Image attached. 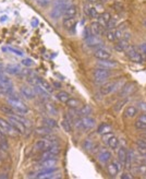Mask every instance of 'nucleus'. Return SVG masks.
Returning <instances> with one entry per match:
<instances>
[{
    "label": "nucleus",
    "mask_w": 146,
    "mask_h": 179,
    "mask_svg": "<svg viewBox=\"0 0 146 179\" xmlns=\"http://www.w3.org/2000/svg\"><path fill=\"white\" fill-rule=\"evenodd\" d=\"M0 84L3 85L4 88H13V84L11 82V80L7 78L6 75H3L2 73H0Z\"/></svg>",
    "instance_id": "nucleus-27"
},
{
    "label": "nucleus",
    "mask_w": 146,
    "mask_h": 179,
    "mask_svg": "<svg viewBox=\"0 0 146 179\" xmlns=\"http://www.w3.org/2000/svg\"><path fill=\"white\" fill-rule=\"evenodd\" d=\"M89 4H97L98 2V0H87Z\"/></svg>",
    "instance_id": "nucleus-57"
},
{
    "label": "nucleus",
    "mask_w": 146,
    "mask_h": 179,
    "mask_svg": "<svg viewBox=\"0 0 146 179\" xmlns=\"http://www.w3.org/2000/svg\"><path fill=\"white\" fill-rule=\"evenodd\" d=\"M34 90H35V93H37L38 95L43 96L44 98H48V97H49V93H48L46 90H44V88H43L41 85H38V84H35Z\"/></svg>",
    "instance_id": "nucleus-28"
},
{
    "label": "nucleus",
    "mask_w": 146,
    "mask_h": 179,
    "mask_svg": "<svg viewBox=\"0 0 146 179\" xmlns=\"http://www.w3.org/2000/svg\"><path fill=\"white\" fill-rule=\"evenodd\" d=\"M136 171H138V174H145V173H146V166L144 165V164H142V165H138V166H136Z\"/></svg>",
    "instance_id": "nucleus-47"
},
{
    "label": "nucleus",
    "mask_w": 146,
    "mask_h": 179,
    "mask_svg": "<svg viewBox=\"0 0 146 179\" xmlns=\"http://www.w3.org/2000/svg\"><path fill=\"white\" fill-rule=\"evenodd\" d=\"M56 97H57L61 103H67L68 100L71 98V97H70V94H69L68 92H64V91H61V92H59V93H57Z\"/></svg>",
    "instance_id": "nucleus-26"
},
{
    "label": "nucleus",
    "mask_w": 146,
    "mask_h": 179,
    "mask_svg": "<svg viewBox=\"0 0 146 179\" xmlns=\"http://www.w3.org/2000/svg\"><path fill=\"white\" fill-rule=\"evenodd\" d=\"M38 85H41L44 90H46L48 93H52V91H54V88L51 86V84L49 83V82H47L46 80L42 79V78H38Z\"/></svg>",
    "instance_id": "nucleus-21"
},
{
    "label": "nucleus",
    "mask_w": 146,
    "mask_h": 179,
    "mask_svg": "<svg viewBox=\"0 0 146 179\" xmlns=\"http://www.w3.org/2000/svg\"><path fill=\"white\" fill-rule=\"evenodd\" d=\"M37 4L42 7H46L50 4V0H37Z\"/></svg>",
    "instance_id": "nucleus-50"
},
{
    "label": "nucleus",
    "mask_w": 146,
    "mask_h": 179,
    "mask_svg": "<svg viewBox=\"0 0 146 179\" xmlns=\"http://www.w3.org/2000/svg\"><path fill=\"white\" fill-rule=\"evenodd\" d=\"M85 12H86V14H87L88 17L91 18H96L98 15L96 9L91 7V6H85Z\"/></svg>",
    "instance_id": "nucleus-31"
},
{
    "label": "nucleus",
    "mask_w": 146,
    "mask_h": 179,
    "mask_svg": "<svg viewBox=\"0 0 146 179\" xmlns=\"http://www.w3.org/2000/svg\"><path fill=\"white\" fill-rule=\"evenodd\" d=\"M83 146L86 151H91L92 149H94V143H93V141L91 139H86L83 142Z\"/></svg>",
    "instance_id": "nucleus-40"
},
{
    "label": "nucleus",
    "mask_w": 146,
    "mask_h": 179,
    "mask_svg": "<svg viewBox=\"0 0 146 179\" xmlns=\"http://www.w3.org/2000/svg\"><path fill=\"white\" fill-rule=\"evenodd\" d=\"M111 131V126H109L108 124H101L97 129V132L99 134H106L109 133Z\"/></svg>",
    "instance_id": "nucleus-29"
},
{
    "label": "nucleus",
    "mask_w": 146,
    "mask_h": 179,
    "mask_svg": "<svg viewBox=\"0 0 146 179\" xmlns=\"http://www.w3.org/2000/svg\"><path fill=\"white\" fill-rule=\"evenodd\" d=\"M134 88H135V84H134L133 82L126 83L125 85L122 86L121 91H120V93H119V95H120V97H125V96L130 95V94L133 92Z\"/></svg>",
    "instance_id": "nucleus-14"
},
{
    "label": "nucleus",
    "mask_w": 146,
    "mask_h": 179,
    "mask_svg": "<svg viewBox=\"0 0 146 179\" xmlns=\"http://www.w3.org/2000/svg\"><path fill=\"white\" fill-rule=\"evenodd\" d=\"M69 0H54V6H67Z\"/></svg>",
    "instance_id": "nucleus-49"
},
{
    "label": "nucleus",
    "mask_w": 146,
    "mask_h": 179,
    "mask_svg": "<svg viewBox=\"0 0 146 179\" xmlns=\"http://www.w3.org/2000/svg\"><path fill=\"white\" fill-rule=\"evenodd\" d=\"M129 48V43H128V39H120L118 44L115 46V49L117 50V51H120V53H123L125 50Z\"/></svg>",
    "instance_id": "nucleus-18"
},
{
    "label": "nucleus",
    "mask_w": 146,
    "mask_h": 179,
    "mask_svg": "<svg viewBox=\"0 0 146 179\" xmlns=\"http://www.w3.org/2000/svg\"><path fill=\"white\" fill-rule=\"evenodd\" d=\"M43 121H44V125L49 127V128H56L57 127V122L51 118H45Z\"/></svg>",
    "instance_id": "nucleus-38"
},
{
    "label": "nucleus",
    "mask_w": 146,
    "mask_h": 179,
    "mask_svg": "<svg viewBox=\"0 0 146 179\" xmlns=\"http://www.w3.org/2000/svg\"><path fill=\"white\" fill-rule=\"evenodd\" d=\"M123 35H124V32H123V29H116V32H115V37H116V39H117V41H120V39H122Z\"/></svg>",
    "instance_id": "nucleus-43"
},
{
    "label": "nucleus",
    "mask_w": 146,
    "mask_h": 179,
    "mask_svg": "<svg viewBox=\"0 0 146 179\" xmlns=\"http://www.w3.org/2000/svg\"><path fill=\"white\" fill-rule=\"evenodd\" d=\"M110 19H111V18H110V14H109L108 12L101 13L99 17V20H100V23H101V24H107Z\"/></svg>",
    "instance_id": "nucleus-37"
},
{
    "label": "nucleus",
    "mask_w": 146,
    "mask_h": 179,
    "mask_svg": "<svg viewBox=\"0 0 146 179\" xmlns=\"http://www.w3.org/2000/svg\"><path fill=\"white\" fill-rule=\"evenodd\" d=\"M115 32H116V29H108V32L106 33V37H107V39H108L109 42H113V41H116Z\"/></svg>",
    "instance_id": "nucleus-41"
},
{
    "label": "nucleus",
    "mask_w": 146,
    "mask_h": 179,
    "mask_svg": "<svg viewBox=\"0 0 146 179\" xmlns=\"http://www.w3.org/2000/svg\"><path fill=\"white\" fill-rule=\"evenodd\" d=\"M54 85L56 86V88H61V85H60V83H59V82H54Z\"/></svg>",
    "instance_id": "nucleus-56"
},
{
    "label": "nucleus",
    "mask_w": 146,
    "mask_h": 179,
    "mask_svg": "<svg viewBox=\"0 0 146 179\" xmlns=\"http://www.w3.org/2000/svg\"><path fill=\"white\" fill-rule=\"evenodd\" d=\"M93 109L91 108V106H88V105H84L82 108L79 110V116H83V117H86V116H89L91 114H92Z\"/></svg>",
    "instance_id": "nucleus-30"
},
{
    "label": "nucleus",
    "mask_w": 146,
    "mask_h": 179,
    "mask_svg": "<svg viewBox=\"0 0 146 179\" xmlns=\"http://www.w3.org/2000/svg\"><path fill=\"white\" fill-rule=\"evenodd\" d=\"M142 164H144V165L146 166V159H143V161H142Z\"/></svg>",
    "instance_id": "nucleus-58"
},
{
    "label": "nucleus",
    "mask_w": 146,
    "mask_h": 179,
    "mask_svg": "<svg viewBox=\"0 0 146 179\" xmlns=\"http://www.w3.org/2000/svg\"><path fill=\"white\" fill-rule=\"evenodd\" d=\"M106 25H107V27H108L109 29H115V26H117V19H110Z\"/></svg>",
    "instance_id": "nucleus-45"
},
{
    "label": "nucleus",
    "mask_w": 146,
    "mask_h": 179,
    "mask_svg": "<svg viewBox=\"0 0 146 179\" xmlns=\"http://www.w3.org/2000/svg\"><path fill=\"white\" fill-rule=\"evenodd\" d=\"M46 110L48 114H50V115H52V116H54V115H57V108L54 107L52 104H50V103H47L46 105Z\"/></svg>",
    "instance_id": "nucleus-39"
},
{
    "label": "nucleus",
    "mask_w": 146,
    "mask_h": 179,
    "mask_svg": "<svg viewBox=\"0 0 146 179\" xmlns=\"http://www.w3.org/2000/svg\"><path fill=\"white\" fill-rule=\"evenodd\" d=\"M35 133L37 134V135H41V137H47V135L51 134V128L47 127V126L39 127V128L35 130Z\"/></svg>",
    "instance_id": "nucleus-19"
},
{
    "label": "nucleus",
    "mask_w": 146,
    "mask_h": 179,
    "mask_svg": "<svg viewBox=\"0 0 146 179\" xmlns=\"http://www.w3.org/2000/svg\"><path fill=\"white\" fill-rule=\"evenodd\" d=\"M126 153H128V151L125 150L123 146H121V147H119V149H118V152H117L118 161L121 163L122 165H123V164H124V162H125V158H126Z\"/></svg>",
    "instance_id": "nucleus-22"
},
{
    "label": "nucleus",
    "mask_w": 146,
    "mask_h": 179,
    "mask_svg": "<svg viewBox=\"0 0 146 179\" xmlns=\"http://www.w3.org/2000/svg\"><path fill=\"white\" fill-rule=\"evenodd\" d=\"M110 75H111V72L106 68H97V69L93 71V77H94L96 82L106 81Z\"/></svg>",
    "instance_id": "nucleus-2"
},
{
    "label": "nucleus",
    "mask_w": 146,
    "mask_h": 179,
    "mask_svg": "<svg viewBox=\"0 0 146 179\" xmlns=\"http://www.w3.org/2000/svg\"><path fill=\"white\" fill-rule=\"evenodd\" d=\"M80 121H81V125H82V129H85V130L92 129V128H94L95 125H96L95 119H94V118H91L89 116L80 118Z\"/></svg>",
    "instance_id": "nucleus-10"
},
{
    "label": "nucleus",
    "mask_w": 146,
    "mask_h": 179,
    "mask_svg": "<svg viewBox=\"0 0 146 179\" xmlns=\"http://www.w3.org/2000/svg\"><path fill=\"white\" fill-rule=\"evenodd\" d=\"M91 33L94 35V36H101L104 34V25L101 24L99 21H94L91 23Z\"/></svg>",
    "instance_id": "nucleus-8"
},
{
    "label": "nucleus",
    "mask_w": 146,
    "mask_h": 179,
    "mask_svg": "<svg viewBox=\"0 0 146 179\" xmlns=\"http://www.w3.org/2000/svg\"><path fill=\"white\" fill-rule=\"evenodd\" d=\"M120 178H122V179H132V176H130V174H128V173H124L123 175L120 176Z\"/></svg>",
    "instance_id": "nucleus-55"
},
{
    "label": "nucleus",
    "mask_w": 146,
    "mask_h": 179,
    "mask_svg": "<svg viewBox=\"0 0 146 179\" xmlns=\"http://www.w3.org/2000/svg\"><path fill=\"white\" fill-rule=\"evenodd\" d=\"M22 65H24L26 67H31V66H33L34 62L32 59H23L22 60Z\"/></svg>",
    "instance_id": "nucleus-48"
},
{
    "label": "nucleus",
    "mask_w": 146,
    "mask_h": 179,
    "mask_svg": "<svg viewBox=\"0 0 146 179\" xmlns=\"http://www.w3.org/2000/svg\"><path fill=\"white\" fill-rule=\"evenodd\" d=\"M66 104L70 107V108H78L79 106H81V102L79 100H76V98H70V100H68Z\"/></svg>",
    "instance_id": "nucleus-32"
},
{
    "label": "nucleus",
    "mask_w": 146,
    "mask_h": 179,
    "mask_svg": "<svg viewBox=\"0 0 146 179\" xmlns=\"http://www.w3.org/2000/svg\"><path fill=\"white\" fill-rule=\"evenodd\" d=\"M8 103L15 112H20L21 115H24V114H27V112H29V108L26 107V105H25L24 103H22L17 97H12V96H10L8 98Z\"/></svg>",
    "instance_id": "nucleus-1"
},
{
    "label": "nucleus",
    "mask_w": 146,
    "mask_h": 179,
    "mask_svg": "<svg viewBox=\"0 0 146 179\" xmlns=\"http://www.w3.org/2000/svg\"><path fill=\"white\" fill-rule=\"evenodd\" d=\"M138 106H140V108L142 109L143 112H146V102H142V103H140Z\"/></svg>",
    "instance_id": "nucleus-54"
},
{
    "label": "nucleus",
    "mask_w": 146,
    "mask_h": 179,
    "mask_svg": "<svg viewBox=\"0 0 146 179\" xmlns=\"http://www.w3.org/2000/svg\"><path fill=\"white\" fill-rule=\"evenodd\" d=\"M86 42H87V45L91 47H99L100 44H103V42L98 38V36H94V35L86 38Z\"/></svg>",
    "instance_id": "nucleus-20"
},
{
    "label": "nucleus",
    "mask_w": 146,
    "mask_h": 179,
    "mask_svg": "<svg viewBox=\"0 0 146 179\" xmlns=\"http://www.w3.org/2000/svg\"><path fill=\"white\" fill-rule=\"evenodd\" d=\"M138 120L142 121V122L146 124V114H142V115H140V117H138Z\"/></svg>",
    "instance_id": "nucleus-53"
},
{
    "label": "nucleus",
    "mask_w": 146,
    "mask_h": 179,
    "mask_svg": "<svg viewBox=\"0 0 146 179\" xmlns=\"http://www.w3.org/2000/svg\"><path fill=\"white\" fill-rule=\"evenodd\" d=\"M9 50H10V51H12V53H14V54L17 55V56H23V53H22L21 50L17 49V48H12V47H9Z\"/></svg>",
    "instance_id": "nucleus-51"
},
{
    "label": "nucleus",
    "mask_w": 146,
    "mask_h": 179,
    "mask_svg": "<svg viewBox=\"0 0 146 179\" xmlns=\"http://www.w3.org/2000/svg\"><path fill=\"white\" fill-rule=\"evenodd\" d=\"M140 49L142 50L143 55H144V56H146V44H145V43L140 45Z\"/></svg>",
    "instance_id": "nucleus-52"
},
{
    "label": "nucleus",
    "mask_w": 146,
    "mask_h": 179,
    "mask_svg": "<svg viewBox=\"0 0 146 179\" xmlns=\"http://www.w3.org/2000/svg\"><path fill=\"white\" fill-rule=\"evenodd\" d=\"M56 144V142L52 141V140H49V139H46V140H38V141L35 142L34 144V149L37 152H44V151L48 150L50 146H52Z\"/></svg>",
    "instance_id": "nucleus-5"
},
{
    "label": "nucleus",
    "mask_w": 146,
    "mask_h": 179,
    "mask_svg": "<svg viewBox=\"0 0 146 179\" xmlns=\"http://www.w3.org/2000/svg\"><path fill=\"white\" fill-rule=\"evenodd\" d=\"M143 138H144V139H145V140H146V133L143 134Z\"/></svg>",
    "instance_id": "nucleus-59"
},
{
    "label": "nucleus",
    "mask_w": 146,
    "mask_h": 179,
    "mask_svg": "<svg viewBox=\"0 0 146 179\" xmlns=\"http://www.w3.org/2000/svg\"><path fill=\"white\" fill-rule=\"evenodd\" d=\"M143 23H144V25L146 26V20H144V21H143Z\"/></svg>",
    "instance_id": "nucleus-60"
},
{
    "label": "nucleus",
    "mask_w": 146,
    "mask_h": 179,
    "mask_svg": "<svg viewBox=\"0 0 146 179\" xmlns=\"http://www.w3.org/2000/svg\"><path fill=\"white\" fill-rule=\"evenodd\" d=\"M75 18H66L64 19V21H63V26H64V29H71L72 27H74L75 26Z\"/></svg>",
    "instance_id": "nucleus-24"
},
{
    "label": "nucleus",
    "mask_w": 146,
    "mask_h": 179,
    "mask_svg": "<svg viewBox=\"0 0 146 179\" xmlns=\"http://www.w3.org/2000/svg\"><path fill=\"white\" fill-rule=\"evenodd\" d=\"M134 126H135V128L138 130H146V124H144V122H142V121L140 120L135 121Z\"/></svg>",
    "instance_id": "nucleus-44"
},
{
    "label": "nucleus",
    "mask_w": 146,
    "mask_h": 179,
    "mask_svg": "<svg viewBox=\"0 0 146 179\" xmlns=\"http://www.w3.org/2000/svg\"><path fill=\"white\" fill-rule=\"evenodd\" d=\"M128 100H121V102H119V103H117V104L115 105V107H113V110L116 112H120L121 110V108L124 106V104L126 103Z\"/></svg>",
    "instance_id": "nucleus-42"
},
{
    "label": "nucleus",
    "mask_w": 146,
    "mask_h": 179,
    "mask_svg": "<svg viewBox=\"0 0 146 179\" xmlns=\"http://www.w3.org/2000/svg\"><path fill=\"white\" fill-rule=\"evenodd\" d=\"M9 122L12 125V127L17 130L19 133L25 134L27 127H26V126H25L24 124H23V122H22L17 116H15V115H13V116H9Z\"/></svg>",
    "instance_id": "nucleus-3"
},
{
    "label": "nucleus",
    "mask_w": 146,
    "mask_h": 179,
    "mask_svg": "<svg viewBox=\"0 0 146 179\" xmlns=\"http://www.w3.org/2000/svg\"><path fill=\"white\" fill-rule=\"evenodd\" d=\"M97 158L101 163H108L111 159V153L107 150H103L99 154L97 155Z\"/></svg>",
    "instance_id": "nucleus-17"
},
{
    "label": "nucleus",
    "mask_w": 146,
    "mask_h": 179,
    "mask_svg": "<svg viewBox=\"0 0 146 179\" xmlns=\"http://www.w3.org/2000/svg\"><path fill=\"white\" fill-rule=\"evenodd\" d=\"M22 95L24 96L25 98L27 100H34L35 96H36V93H35V90L31 86H27V85H24V86H21L20 88Z\"/></svg>",
    "instance_id": "nucleus-11"
},
{
    "label": "nucleus",
    "mask_w": 146,
    "mask_h": 179,
    "mask_svg": "<svg viewBox=\"0 0 146 179\" xmlns=\"http://www.w3.org/2000/svg\"><path fill=\"white\" fill-rule=\"evenodd\" d=\"M76 12H78V10H76V7L74 4H68L63 10V15L66 18H73L75 17Z\"/></svg>",
    "instance_id": "nucleus-15"
},
{
    "label": "nucleus",
    "mask_w": 146,
    "mask_h": 179,
    "mask_svg": "<svg viewBox=\"0 0 146 179\" xmlns=\"http://www.w3.org/2000/svg\"><path fill=\"white\" fill-rule=\"evenodd\" d=\"M6 70H7V72L10 73V74H19V73L21 72L20 68L17 67V66H11V65H10V66H7Z\"/></svg>",
    "instance_id": "nucleus-34"
},
{
    "label": "nucleus",
    "mask_w": 146,
    "mask_h": 179,
    "mask_svg": "<svg viewBox=\"0 0 146 179\" xmlns=\"http://www.w3.org/2000/svg\"><path fill=\"white\" fill-rule=\"evenodd\" d=\"M58 163V159L56 157H49L43 159L41 163V166L44 168H50V167H54V165Z\"/></svg>",
    "instance_id": "nucleus-16"
},
{
    "label": "nucleus",
    "mask_w": 146,
    "mask_h": 179,
    "mask_svg": "<svg viewBox=\"0 0 146 179\" xmlns=\"http://www.w3.org/2000/svg\"><path fill=\"white\" fill-rule=\"evenodd\" d=\"M136 145L140 147V149H142V150H146V140H138L136 141Z\"/></svg>",
    "instance_id": "nucleus-46"
},
{
    "label": "nucleus",
    "mask_w": 146,
    "mask_h": 179,
    "mask_svg": "<svg viewBox=\"0 0 146 179\" xmlns=\"http://www.w3.org/2000/svg\"><path fill=\"white\" fill-rule=\"evenodd\" d=\"M94 56H95V58H97L98 60H106V59L111 58V54L109 53L108 50L104 49V48H98V49L95 50Z\"/></svg>",
    "instance_id": "nucleus-12"
},
{
    "label": "nucleus",
    "mask_w": 146,
    "mask_h": 179,
    "mask_svg": "<svg viewBox=\"0 0 146 179\" xmlns=\"http://www.w3.org/2000/svg\"><path fill=\"white\" fill-rule=\"evenodd\" d=\"M138 110L136 107H134V106H129V107H126V109H125L124 115H125V117L133 118V117H135L138 115Z\"/></svg>",
    "instance_id": "nucleus-25"
},
{
    "label": "nucleus",
    "mask_w": 146,
    "mask_h": 179,
    "mask_svg": "<svg viewBox=\"0 0 146 179\" xmlns=\"http://www.w3.org/2000/svg\"><path fill=\"white\" fill-rule=\"evenodd\" d=\"M0 130H1V131H2L4 134L12 135V137L17 135V133H15V132H17V130L13 128L12 125H11L9 121L4 120V119H2V118H0Z\"/></svg>",
    "instance_id": "nucleus-6"
},
{
    "label": "nucleus",
    "mask_w": 146,
    "mask_h": 179,
    "mask_svg": "<svg viewBox=\"0 0 146 179\" xmlns=\"http://www.w3.org/2000/svg\"><path fill=\"white\" fill-rule=\"evenodd\" d=\"M61 127L63 128V130L66 132H71L72 127H71V122L68 120V119H63L62 122H61Z\"/></svg>",
    "instance_id": "nucleus-36"
},
{
    "label": "nucleus",
    "mask_w": 146,
    "mask_h": 179,
    "mask_svg": "<svg viewBox=\"0 0 146 179\" xmlns=\"http://www.w3.org/2000/svg\"><path fill=\"white\" fill-rule=\"evenodd\" d=\"M125 54H126L128 58H129L131 61L136 62V63H142L143 62V56L140 54V53H138V50L135 49L134 47L129 46V48L125 50Z\"/></svg>",
    "instance_id": "nucleus-4"
},
{
    "label": "nucleus",
    "mask_w": 146,
    "mask_h": 179,
    "mask_svg": "<svg viewBox=\"0 0 146 179\" xmlns=\"http://www.w3.org/2000/svg\"><path fill=\"white\" fill-rule=\"evenodd\" d=\"M122 168V164L119 161H112V162L108 164V174L111 177H115V176L118 175V173L121 171Z\"/></svg>",
    "instance_id": "nucleus-9"
},
{
    "label": "nucleus",
    "mask_w": 146,
    "mask_h": 179,
    "mask_svg": "<svg viewBox=\"0 0 146 179\" xmlns=\"http://www.w3.org/2000/svg\"><path fill=\"white\" fill-rule=\"evenodd\" d=\"M119 82L117 81H112V82H108V83H105L101 88H99V92L103 95H108L110 93H112L113 91H116L119 86Z\"/></svg>",
    "instance_id": "nucleus-7"
},
{
    "label": "nucleus",
    "mask_w": 146,
    "mask_h": 179,
    "mask_svg": "<svg viewBox=\"0 0 146 179\" xmlns=\"http://www.w3.org/2000/svg\"><path fill=\"white\" fill-rule=\"evenodd\" d=\"M107 144H108V146L111 149V150H117L118 146H119V140H118L117 137L111 135V137L107 140Z\"/></svg>",
    "instance_id": "nucleus-23"
},
{
    "label": "nucleus",
    "mask_w": 146,
    "mask_h": 179,
    "mask_svg": "<svg viewBox=\"0 0 146 179\" xmlns=\"http://www.w3.org/2000/svg\"><path fill=\"white\" fill-rule=\"evenodd\" d=\"M67 6H54V9L50 11V17L52 18L54 20H58L61 15H63V10Z\"/></svg>",
    "instance_id": "nucleus-13"
},
{
    "label": "nucleus",
    "mask_w": 146,
    "mask_h": 179,
    "mask_svg": "<svg viewBox=\"0 0 146 179\" xmlns=\"http://www.w3.org/2000/svg\"><path fill=\"white\" fill-rule=\"evenodd\" d=\"M98 65H99V66H105V67L111 68V67H116V66H117V62H115L112 60H109V59H106V60H99V61H98Z\"/></svg>",
    "instance_id": "nucleus-33"
},
{
    "label": "nucleus",
    "mask_w": 146,
    "mask_h": 179,
    "mask_svg": "<svg viewBox=\"0 0 146 179\" xmlns=\"http://www.w3.org/2000/svg\"><path fill=\"white\" fill-rule=\"evenodd\" d=\"M0 112H2L3 114L8 115V116H13V115H15V110H13L12 107L9 108L7 106H0Z\"/></svg>",
    "instance_id": "nucleus-35"
}]
</instances>
